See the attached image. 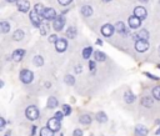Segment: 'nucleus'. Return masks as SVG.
Returning <instances> with one entry per match:
<instances>
[{
	"instance_id": "nucleus-1",
	"label": "nucleus",
	"mask_w": 160,
	"mask_h": 136,
	"mask_svg": "<svg viewBox=\"0 0 160 136\" xmlns=\"http://www.w3.org/2000/svg\"><path fill=\"white\" fill-rule=\"evenodd\" d=\"M34 79V74L30 71V70H21L20 71V80L24 82V84H30Z\"/></svg>"
},
{
	"instance_id": "nucleus-2",
	"label": "nucleus",
	"mask_w": 160,
	"mask_h": 136,
	"mask_svg": "<svg viewBox=\"0 0 160 136\" xmlns=\"http://www.w3.org/2000/svg\"><path fill=\"white\" fill-rule=\"evenodd\" d=\"M25 115H26V117L29 119V120H36L38 117H39V110H38V107L36 106H29L28 109H26V111H25Z\"/></svg>"
},
{
	"instance_id": "nucleus-3",
	"label": "nucleus",
	"mask_w": 160,
	"mask_h": 136,
	"mask_svg": "<svg viewBox=\"0 0 160 136\" xmlns=\"http://www.w3.org/2000/svg\"><path fill=\"white\" fill-rule=\"evenodd\" d=\"M30 20L34 24V26H36V27H40L42 25V22H41V15H39L35 10H30Z\"/></svg>"
},
{
	"instance_id": "nucleus-4",
	"label": "nucleus",
	"mask_w": 160,
	"mask_h": 136,
	"mask_svg": "<svg viewBox=\"0 0 160 136\" xmlns=\"http://www.w3.org/2000/svg\"><path fill=\"white\" fill-rule=\"evenodd\" d=\"M64 25H65V17H64V15H58L56 19H55L54 22H52V27H54L56 31H60V30L64 27Z\"/></svg>"
},
{
	"instance_id": "nucleus-5",
	"label": "nucleus",
	"mask_w": 160,
	"mask_h": 136,
	"mask_svg": "<svg viewBox=\"0 0 160 136\" xmlns=\"http://www.w3.org/2000/svg\"><path fill=\"white\" fill-rule=\"evenodd\" d=\"M56 11L52 9V7H46L45 10H44V12H42V17L45 19V20H55L56 19Z\"/></svg>"
},
{
	"instance_id": "nucleus-6",
	"label": "nucleus",
	"mask_w": 160,
	"mask_h": 136,
	"mask_svg": "<svg viewBox=\"0 0 160 136\" xmlns=\"http://www.w3.org/2000/svg\"><path fill=\"white\" fill-rule=\"evenodd\" d=\"M135 49H136V51H139V52L146 51V50L149 49V42H148V40H136V42H135Z\"/></svg>"
},
{
	"instance_id": "nucleus-7",
	"label": "nucleus",
	"mask_w": 160,
	"mask_h": 136,
	"mask_svg": "<svg viewBox=\"0 0 160 136\" xmlns=\"http://www.w3.org/2000/svg\"><path fill=\"white\" fill-rule=\"evenodd\" d=\"M60 121H61V120H59V119H56V117H52V119H50V120L48 121V127L51 129L54 132H55V131H59V130H60V126H61Z\"/></svg>"
},
{
	"instance_id": "nucleus-8",
	"label": "nucleus",
	"mask_w": 160,
	"mask_h": 136,
	"mask_svg": "<svg viewBox=\"0 0 160 136\" xmlns=\"http://www.w3.org/2000/svg\"><path fill=\"white\" fill-rule=\"evenodd\" d=\"M114 30H115V26H112V25H110V24H105V25L101 27V34H102L104 36L109 37V36L112 35Z\"/></svg>"
},
{
	"instance_id": "nucleus-9",
	"label": "nucleus",
	"mask_w": 160,
	"mask_h": 136,
	"mask_svg": "<svg viewBox=\"0 0 160 136\" xmlns=\"http://www.w3.org/2000/svg\"><path fill=\"white\" fill-rule=\"evenodd\" d=\"M16 5H18V9L20 11H22V12H26L30 9V2L28 0H18L16 1Z\"/></svg>"
},
{
	"instance_id": "nucleus-10",
	"label": "nucleus",
	"mask_w": 160,
	"mask_h": 136,
	"mask_svg": "<svg viewBox=\"0 0 160 136\" xmlns=\"http://www.w3.org/2000/svg\"><path fill=\"white\" fill-rule=\"evenodd\" d=\"M134 15L139 19H145L146 17V9L144 6H136L134 9Z\"/></svg>"
},
{
	"instance_id": "nucleus-11",
	"label": "nucleus",
	"mask_w": 160,
	"mask_h": 136,
	"mask_svg": "<svg viewBox=\"0 0 160 136\" xmlns=\"http://www.w3.org/2000/svg\"><path fill=\"white\" fill-rule=\"evenodd\" d=\"M128 22H129V26H130V27L136 29V27H139V26H140V24H141V19L136 17L135 15H132V16H130V17H129Z\"/></svg>"
},
{
	"instance_id": "nucleus-12",
	"label": "nucleus",
	"mask_w": 160,
	"mask_h": 136,
	"mask_svg": "<svg viewBox=\"0 0 160 136\" xmlns=\"http://www.w3.org/2000/svg\"><path fill=\"white\" fill-rule=\"evenodd\" d=\"M115 30H116L119 34H122V35H128V34H129V29L125 26V24H124L122 21L116 22V25H115Z\"/></svg>"
},
{
	"instance_id": "nucleus-13",
	"label": "nucleus",
	"mask_w": 160,
	"mask_h": 136,
	"mask_svg": "<svg viewBox=\"0 0 160 136\" xmlns=\"http://www.w3.org/2000/svg\"><path fill=\"white\" fill-rule=\"evenodd\" d=\"M55 47H56V50H58L59 52L65 51L66 47H68V42H66V40H65V39H59V40L56 41V44H55Z\"/></svg>"
},
{
	"instance_id": "nucleus-14",
	"label": "nucleus",
	"mask_w": 160,
	"mask_h": 136,
	"mask_svg": "<svg viewBox=\"0 0 160 136\" xmlns=\"http://www.w3.org/2000/svg\"><path fill=\"white\" fill-rule=\"evenodd\" d=\"M24 55H25V50H22V49H18V50H15V51L12 52V60L16 61V62H20V61L22 60Z\"/></svg>"
},
{
	"instance_id": "nucleus-15",
	"label": "nucleus",
	"mask_w": 160,
	"mask_h": 136,
	"mask_svg": "<svg viewBox=\"0 0 160 136\" xmlns=\"http://www.w3.org/2000/svg\"><path fill=\"white\" fill-rule=\"evenodd\" d=\"M148 134V129L144 125H138L135 127V135L136 136H146Z\"/></svg>"
},
{
	"instance_id": "nucleus-16",
	"label": "nucleus",
	"mask_w": 160,
	"mask_h": 136,
	"mask_svg": "<svg viewBox=\"0 0 160 136\" xmlns=\"http://www.w3.org/2000/svg\"><path fill=\"white\" fill-rule=\"evenodd\" d=\"M136 35H138V40H148L149 39V32L145 29H141L139 32H136Z\"/></svg>"
},
{
	"instance_id": "nucleus-17",
	"label": "nucleus",
	"mask_w": 160,
	"mask_h": 136,
	"mask_svg": "<svg viewBox=\"0 0 160 136\" xmlns=\"http://www.w3.org/2000/svg\"><path fill=\"white\" fill-rule=\"evenodd\" d=\"M96 120H98L100 124H105V122L108 121V116H106V114H105V112L100 111V112H98V114H96Z\"/></svg>"
},
{
	"instance_id": "nucleus-18",
	"label": "nucleus",
	"mask_w": 160,
	"mask_h": 136,
	"mask_svg": "<svg viewBox=\"0 0 160 136\" xmlns=\"http://www.w3.org/2000/svg\"><path fill=\"white\" fill-rule=\"evenodd\" d=\"M79 120H80V122H81V124H84V125H89V124H91V116H90V115H88V114L81 115Z\"/></svg>"
},
{
	"instance_id": "nucleus-19",
	"label": "nucleus",
	"mask_w": 160,
	"mask_h": 136,
	"mask_svg": "<svg viewBox=\"0 0 160 136\" xmlns=\"http://www.w3.org/2000/svg\"><path fill=\"white\" fill-rule=\"evenodd\" d=\"M81 14H82L84 16H90V15L92 14V9H91V6H89V5H84V6L81 7Z\"/></svg>"
},
{
	"instance_id": "nucleus-20",
	"label": "nucleus",
	"mask_w": 160,
	"mask_h": 136,
	"mask_svg": "<svg viewBox=\"0 0 160 136\" xmlns=\"http://www.w3.org/2000/svg\"><path fill=\"white\" fill-rule=\"evenodd\" d=\"M94 56H95V60H96V61H100V62L106 60V55H105L102 51H95Z\"/></svg>"
},
{
	"instance_id": "nucleus-21",
	"label": "nucleus",
	"mask_w": 160,
	"mask_h": 136,
	"mask_svg": "<svg viewBox=\"0 0 160 136\" xmlns=\"http://www.w3.org/2000/svg\"><path fill=\"white\" fill-rule=\"evenodd\" d=\"M58 100H56V97H54V96H51V97H49V100H48V107L49 109H55L56 106H58Z\"/></svg>"
},
{
	"instance_id": "nucleus-22",
	"label": "nucleus",
	"mask_w": 160,
	"mask_h": 136,
	"mask_svg": "<svg viewBox=\"0 0 160 136\" xmlns=\"http://www.w3.org/2000/svg\"><path fill=\"white\" fill-rule=\"evenodd\" d=\"M40 136H54V131L49 127H42L40 130Z\"/></svg>"
},
{
	"instance_id": "nucleus-23",
	"label": "nucleus",
	"mask_w": 160,
	"mask_h": 136,
	"mask_svg": "<svg viewBox=\"0 0 160 136\" xmlns=\"http://www.w3.org/2000/svg\"><path fill=\"white\" fill-rule=\"evenodd\" d=\"M124 100L128 102V104H132L135 101V95L131 94V92H125L124 95Z\"/></svg>"
},
{
	"instance_id": "nucleus-24",
	"label": "nucleus",
	"mask_w": 160,
	"mask_h": 136,
	"mask_svg": "<svg viewBox=\"0 0 160 136\" xmlns=\"http://www.w3.org/2000/svg\"><path fill=\"white\" fill-rule=\"evenodd\" d=\"M66 36L70 37V39H74L76 36V29H75V26H70L66 30Z\"/></svg>"
},
{
	"instance_id": "nucleus-25",
	"label": "nucleus",
	"mask_w": 160,
	"mask_h": 136,
	"mask_svg": "<svg viewBox=\"0 0 160 136\" xmlns=\"http://www.w3.org/2000/svg\"><path fill=\"white\" fill-rule=\"evenodd\" d=\"M0 29H1V32L2 34H6L8 31H10V24L6 22V21H2L0 24Z\"/></svg>"
},
{
	"instance_id": "nucleus-26",
	"label": "nucleus",
	"mask_w": 160,
	"mask_h": 136,
	"mask_svg": "<svg viewBox=\"0 0 160 136\" xmlns=\"http://www.w3.org/2000/svg\"><path fill=\"white\" fill-rule=\"evenodd\" d=\"M32 62H34V65H35V66H41V65L44 64V59H42V56H40V55H36V56L34 57Z\"/></svg>"
},
{
	"instance_id": "nucleus-27",
	"label": "nucleus",
	"mask_w": 160,
	"mask_h": 136,
	"mask_svg": "<svg viewBox=\"0 0 160 136\" xmlns=\"http://www.w3.org/2000/svg\"><path fill=\"white\" fill-rule=\"evenodd\" d=\"M12 37H14V40H16V41L21 40V39L24 37V31H22V30H16V31L14 32Z\"/></svg>"
},
{
	"instance_id": "nucleus-28",
	"label": "nucleus",
	"mask_w": 160,
	"mask_h": 136,
	"mask_svg": "<svg viewBox=\"0 0 160 136\" xmlns=\"http://www.w3.org/2000/svg\"><path fill=\"white\" fill-rule=\"evenodd\" d=\"M45 9H46V7H44V5H42V4H40V2H39V4H36V5H35V7H34V10H35L39 15H41V16H42V12H44V10H45Z\"/></svg>"
},
{
	"instance_id": "nucleus-29",
	"label": "nucleus",
	"mask_w": 160,
	"mask_h": 136,
	"mask_svg": "<svg viewBox=\"0 0 160 136\" xmlns=\"http://www.w3.org/2000/svg\"><path fill=\"white\" fill-rule=\"evenodd\" d=\"M64 81H65V84H68V85H74V84H75V79H74L72 75H65Z\"/></svg>"
},
{
	"instance_id": "nucleus-30",
	"label": "nucleus",
	"mask_w": 160,
	"mask_h": 136,
	"mask_svg": "<svg viewBox=\"0 0 160 136\" xmlns=\"http://www.w3.org/2000/svg\"><path fill=\"white\" fill-rule=\"evenodd\" d=\"M141 104H142V106H145V107H150V106L152 105V100H151L150 97H142V99H141Z\"/></svg>"
},
{
	"instance_id": "nucleus-31",
	"label": "nucleus",
	"mask_w": 160,
	"mask_h": 136,
	"mask_svg": "<svg viewBox=\"0 0 160 136\" xmlns=\"http://www.w3.org/2000/svg\"><path fill=\"white\" fill-rule=\"evenodd\" d=\"M91 52H92V49L89 46V47H85L84 50H82V57L84 59H89L90 57V55H91Z\"/></svg>"
},
{
	"instance_id": "nucleus-32",
	"label": "nucleus",
	"mask_w": 160,
	"mask_h": 136,
	"mask_svg": "<svg viewBox=\"0 0 160 136\" xmlns=\"http://www.w3.org/2000/svg\"><path fill=\"white\" fill-rule=\"evenodd\" d=\"M152 96L156 99V100H160V85L159 86H155L152 89Z\"/></svg>"
},
{
	"instance_id": "nucleus-33",
	"label": "nucleus",
	"mask_w": 160,
	"mask_h": 136,
	"mask_svg": "<svg viewBox=\"0 0 160 136\" xmlns=\"http://www.w3.org/2000/svg\"><path fill=\"white\" fill-rule=\"evenodd\" d=\"M62 112H64V115H70L71 114V107L69 105H62Z\"/></svg>"
},
{
	"instance_id": "nucleus-34",
	"label": "nucleus",
	"mask_w": 160,
	"mask_h": 136,
	"mask_svg": "<svg viewBox=\"0 0 160 136\" xmlns=\"http://www.w3.org/2000/svg\"><path fill=\"white\" fill-rule=\"evenodd\" d=\"M72 136H82V131L80 129H75L72 132Z\"/></svg>"
},
{
	"instance_id": "nucleus-35",
	"label": "nucleus",
	"mask_w": 160,
	"mask_h": 136,
	"mask_svg": "<svg viewBox=\"0 0 160 136\" xmlns=\"http://www.w3.org/2000/svg\"><path fill=\"white\" fill-rule=\"evenodd\" d=\"M58 1H59V4H60V5L66 6V5H69V4H70L72 0H58Z\"/></svg>"
},
{
	"instance_id": "nucleus-36",
	"label": "nucleus",
	"mask_w": 160,
	"mask_h": 136,
	"mask_svg": "<svg viewBox=\"0 0 160 136\" xmlns=\"http://www.w3.org/2000/svg\"><path fill=\"white\" fill-rule=\"evenodd\" d=\"M95 67H96L95 62H94V61H90V62H89V69L91 70V72H95Z\"/></svg>"
},
{
	"instance_id": "nucleus-37",
	"label": "nucleus",
	"mask_w": 160,
	"mask_h": 136,
	"mask_svg": "<svg viewBox=\"0 0 160 136\" xmlns=\"http://www.w3.org/2000/svg\"><path fill=\"white\" fill-rule=\"evenodd\" d=\"M64 116H65V115H64V112H62V111H58V112H55V117H56V119H59V120H61Z\"/></svg>"
},
{
	"instance_id": "nucleus-38",
	"label": "nucleus",
	"mask_w": 160,
	"mask_h": 136,
	"mask_svg": "<svg viewBox=\"0 0 160 136\" xmlns=\"http://www.w3.org/2000/svg\"><path fill=\"white\" fill-rule=\"evenodd\" d=\"M58 40H59V39L56 37V35H51V36L49 37V41H50V42H54V44H56Z\"/></svg>"
},
{
	"instance_id": "nucleus-39",
	"label": "nucleus",
	"mask_w": 160,
	"mask_h": 136,
	"mask_svg": "<svg viewBox=\"0 0 160 136\" xmlns=\"http://www.w3.org/2000/svg\"><path fill=\"white\" fill-rule=\"evenodd\" d=\"M4 126H5V120L0 117V129H4Z\"/></svg>"
},
{
	"instance_id": "nucleus-40",
	"label": "nucleus",
	"mask_w": 160,
	"mask_h": 136,
	"mask_svg": "<svg viewBox=\"0 0 160 136\" xmlns=\"http://www.w3.org/2000/svg\"><path fill=\"white\" fill-rule=\"evenodd\" d=\"M145 75L148 76V77H150V79H152V80H158L159 77H156V76H152V75H150L149 72H145Z\"/></svg>"
},
{
	"instance_id": "nucleus-41",
	"label": "nucleus",
	"mask_w": 160,
	"mask_h": 136,
	"mask_svg": "<svg viewBox=\"0 0 160 136\" xmlns=\"http://www.w3.org/2000/svg\"><path fill=\"white\" fill-rule=\"evenodd\" d=\"M6 1H9V2H15V1H18V0H6Z\"/></svg>"
},
{
	"instance_id": "nucleus-42",
	"label": "nucleus",
	"mask_w": 160,
	"mask_h": 136,
	"mask_svg": "<svg viewBox=\"0 0 160 136\" xmlns=\"http://www.w3.org/2000/svg\"><path fill=\"white\" fill-rule=\"evenodd\" d=\"M156 134H158V135H160V129H159V130L156 131Z\"/></svg>"
},
{
	"instance_id": "nucleus-43",
	"label": "nucleus",
	"mask_w": 160,
	"mask_h": 136,
	"mask_svg": "<svg viewBox=\"0 0 160 136\" xmlns=\"http://www.w3.org/2000/svg\"><path fill=\"white\" fill-rule=\"evenodd\" d=\"M159 55H160V46H159Z\"/></svg>"
},
{
	"instance_id": "nucleus-44",
	"label": "nucleus",
	"mask_w": 160,
	"mask_h": 136,
	"mask_svg": "<svg viewBox=\"0 0 160 136\" xmlns=\"http://www.w3.org/2000/svg\"><path fill=\"white\" fill-rule=\"evenodd\" d=\"M141 1H146V0H141Z\"/></svg>"
},
{
	"instance_id": "nucleus-45",
	"label": "nucleus",
	"mask_w": 160,
	"mask_h": 136,
	"mask_svg": "<svg viewBox=\"0 0 160 136\" xmlns=\"http://www.w3.org/2000/svg\"><path fill=\"white\" fill-rule=\"evenodd\" d=\"M158 67H159V69H160V65H159V66H158Z\"/></svg>"
},
{
	"instance_id": "nucleus-46",
	"label": "nucleus",
	"mask_w": 160,
	"mask_h": 136,
	"mask_svg": "<svg viewBox=\"0 0 160 136\" xmlns=\"http://www.w3.org/2000/svg\"><path fill=\"white\" fill-rule=\"evenodd\" d=\"M60 136H64V135H62V134H61V135H60Z\"/></svg>"
},
{
	"instance_id": "nucleus-47",
	"label": "nucleus",
	"mask_w": 160,
	"mask_h": 136,
	"mask_svg": "<svg viewBox=\"0 0 160 136\" xmlns=\"http://www.w3.org/2000/svg\"><path fill=\"white\" fill-rule=\"evenodd\" d=\"M105 1H110V0H105Z\"/></svg>"
},
{
	"instance_id": "nucleus-48",
	"label": "nucleus",
	"mask_w": 160,
	"mask_h": 136,
	"mask_svg": "<svg viewBox=\"0 0 160 136\" xmlns=\"http://www.w3.org/2000/svg\"><path fill=\"white\" fill-rule=\"evenodd\" d=\"M5 136H8V135H5Z\"/></svg>"
},
{
	"instance_id": "nucleus-49",
	"label": "nucleus",
	"mask_w": 160,
	"mask_h": 136,
	"mask_svg": "<svg viewBox=\"0 0 160 136\" xmlns=\"http://www.w3.org/2000/svg\"><path fill=\"white\" fill-rule=\"evenodd\" d=\"M159 2H160V0H159Z\"/></svg>"
}]
</instances>
